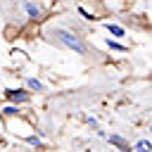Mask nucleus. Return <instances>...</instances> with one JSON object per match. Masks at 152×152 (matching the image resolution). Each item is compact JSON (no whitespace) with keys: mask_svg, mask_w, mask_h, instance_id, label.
<instances>
[{"mask_svg":"<svg viewBox=\"0 0 152 152\" xmlns=\"http://www.w3.org/2000/svg\"><path fill=\"white\" fill-rule=\"evenodd\" d=\"M48 36L57 43V45H64V48H69V50H74L76 55H86V43L81 40V36H76L74 31H69V28H59V26H55V28H50L48 31Z\"/></svg>","mask_w":152,"mask_h":152,"instance_id":"f257e3e1","label":"nucleus"},{"mask_svg":"<svg viewBox=\"0 0 152 152\" xmlns=\"http://www.w3.org/2000/svg\"><path fill=\"white\" fill-rule=\"evenodd\" d=\"M5 97H7L12 104H24V102L31 100V93H28L26 88H7V90H5Z\"/></svg>","mask_w":152,"mask_h":152,"instance_id":"f03ea898","label":"nucleus"},{"mask_svg":"<svg viewBox=\"0 0 152 152\" xmlns=\"http://www.w3.org/2000/svg\"><path fill=\"white\" fill-rule=\"evenodd\" d=\"M24 10H26V14H28V19H31V21H40V19H43V10H40V5H38V2L26 0V2H24Z\"/></svg>","mask_w":152,"mask_h":152,"instance_id":"7ed1b4c3","label":"nucleus"},{"mask_svg":"<svg viewBox=\"0 0 152 152\" xmlns=\"http://www.w3.org/2000/svg\"><path fill=\"white\" fill-rule=\"evenodd\" d=\"M26 90H28V93H43V90H45V86H43L38 78H33V76H31V78H26Z\"/></svg>","mask_w":152,"mask_h":152,"instance_id":"20e7f679","label":"nucleus"},{"mask_svg":"<svg viewBox=\"0 0 152 152\" xmlns=\"http://www.w3.org/2000/svg\"><path fill=\"white\" fill-rule=\"evenodd\" d=\"M0 114H2L5 119H10V116H19L21 109H19V104H12V102H10V104H5V107L0 109Z\"/></svg>","mask_w":152,"mask_h":152,"instance_id":"39448f33","label":"nucleus"},{"mask_svg":"<svg viewBox=\"0 0 152 152\" xmlns=\"http://www.w3.org/2000/svg\"><path fill=\"white\" fill-rule=\"evenodd\" d=\"M109 142H112V145H116V147H119L121 152H131L128 142H126V140H124L121 135H109Z\"/></svg>","mask_w":152,"mask_h":152,"instance_id":"423d86ee","label":"nucleus"},{"mask_svg":"<svg viewBox=\"0 0 152 152\" xmlns=\"http://www.w3.org/2000/svg\"><path fill=\"white\" fill-rule=\"evenodd\" d=\"M107 31H109V33H112L114 38H121V36H124V28H121L119 24H112V21L107 24Z\"/></svg>","mask_w":152,"mask_h":152,"instance_id":"0eeeda50","label":"nucleus"},{"mask_svg":"<svg viewBox=\"0 0 152 152\" xmlns=\"http://www.w3.org/2000/svg\"><path fill=\"white\" fill-rule=\"evenodd\" d=\"M135 152H152V142L150 140H140L135 145Z\"/></svg>","mask_w":152,"mask_h":152,"instance_id":"6e6552de","label":"nucleus"},{"mask_svg":"<svg viewBox=\"0 0 152 152\" xmlns=\"http://www.w3.org/2000/svg\"><path fill=\"white\" fill-rule=\"evenodd\" d=\"M107 48H112V50H116V52H126V45H121V43H116V40H112V38H107Z\"/></svg>","mask_w":152,"mask_h":152,"instance_id":"1a4fd4ad","label":"nucleus"},{"mask_svg":"<svg viewBox=\"0 0 152 152\" xmlns=\"http://www.w3.org/2000/svg\"><path fill=\"white\" fill-rule=\"evenodd\" d=\"M26 142H28V145H33V147H43V140H40L38 135H33V133H28V135H26Z\"/></svg>","mask_w":152,"mask_h":152,"instance_id":"9d476101","label":"nucleus"},{"mask_svg":"<svg viewBox=\"0 0 152 152\" xmlns=\"http://www.w3.org/2000/svg\"><path fill=\"white\" fill-rule=\"evenodd\" d=\"M78 12H81V14H83V17H86V19H95V17H93V14H90V12H88V10H86V7H78Z\"/></svg>","mask_w":152,"mask_h":152,"instance_id":"9b49d317","label":"nucleus"},{"mask_svg":"<svg viewBox=\"0 0 152 152\" xmlns=\"http://www.w3.org/2000/svg\"><path fill=\"white\" fill-rule=\"evenodd\" d=\"M150 133H152V124H150Z\"/></svg>","mask_w":152,"mask_h":152,"instance_id":"f8f14e48","label":"nucleus"}]
</instances>
